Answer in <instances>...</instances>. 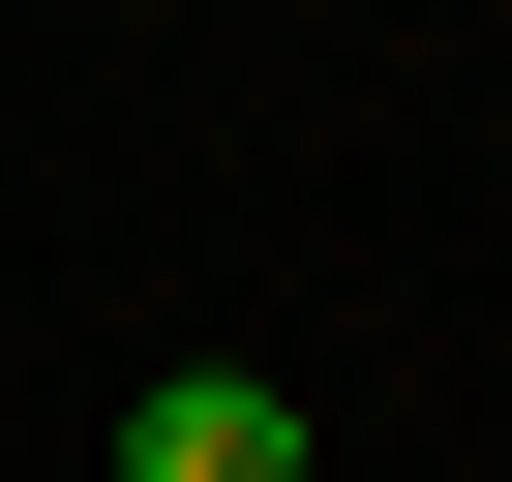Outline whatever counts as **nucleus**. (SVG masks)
Returning <instances> with one entry per match:
<instances>
[{
    "instance_id": "nucleus-1",
    "label": "nucleus",
    "mask_w": 512,
    "mask_h": 482,
    "mask_svg": "<svg viewBox=\"0 0 512 482\" xmlns=\"http://www.w3.org/2000/svg\"><path fill=\"white\" fill-rule=\"evenodd\" d=\"M91 482H302V392H272V362H151V392L91 422Z\"/></svg>"
}]
</instances>
